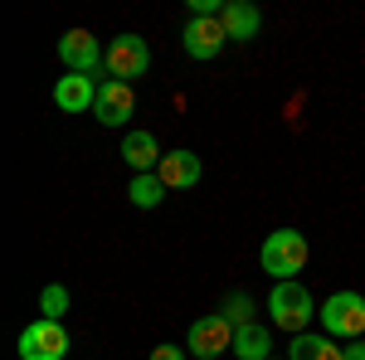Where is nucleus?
<instances>
[{"instance_id":"17","label":"nucleus","mask_w":365,"mask_h":360,"mask_svg":"<svg viewBox=\"0 0 365 360\" xmlns=\"http://www.w3.org/2000/svg\"><path fill=\"white\" fill-rule=\"evenodd\" d=\"M39 312H44L49 322H58V317L68 312V287H58V282H49V287L39 292Z\"/></svg>"},{"instance_id":"13","label":"nucleus","mask_w":365,"mask_h":360,"mask_svg":"<svg viewBox=\"0 0 365 360\" xmlns=\"http://www.w3.org/2000/svg\"><path fill=\"white\" fill-rule=\"evenodd\" d=\"M234 360H273V331L263 322H249L234 331Z\"/></svg>"},{"instance_id":"2","label":"nucleus","mask_w":365,"mask_h":360,"mask_svg":"<svg viewBox=\"0 0 365 360\" xmlns=\"http://www.w3.org/2000/svg\"><path fill=\"white\" fill-rule=\"evenodd\" d=\"M307 258H312V249L297 229H273L263 239V273H273L278 282H292V277L307 268Z\"/></svg>"},{"instance_id":"20","label":"nucleus","mask_w":365,"mask_h":360,"mask_svg":"<svg viewBox=\"0 0 365 360\" xmlns=\"http://www.w3.org/2000/svg\"><path fill=\"white\" fill-rule=\"evenodd\" d=\"M346 360H365V341H346Z\"/></svg>"},{"instance_id":"19","label":"nucleus","mask_w":365,"mask_h":360,"mask_svg":"<svg viewBox=\"0 0 365 360\" xmlns=\"http://www.w3.org/2000/svg\"><path fill=\"white\" fill-rule=\"evenodd\" d=\"M146 360H185V351H180V346H170V341H166V346H156V351H151Z\"/></svg>"},{"instance_id":"12","label":"nucleus","mask_w":365,"mask_h":360,"mask_svg":"<svg viewBox=\"0 0 365 360\" xmlns=\"http://www.w3.org/2000/svg\"><path fill=\"white\" fill-rule=\"evenodd\" d=\"M161 141H156V132H127L122 137V161L137 170V175H151V170L161 166Z\"/></svg>"},{"instance_id":"16","label":"nucleus","mask_w":365,"mask_h":360,"mask_svg":"<svg viewBox=\"0 0 365 360\" xmlns=\"http://www.w3.org/2000/svg\"><path fill=\"white\" fill-rule=\"evenodd\" d=\"M166 195L170 190H166V180H161L156 170H151V175H132V185H127V200H132L137 210H156Z\"/></svg>"},{"instance_id":"1","label":"nucleus","mask_w":365,"mask_h":360,"mask_svg":"<svg viewBox=\"0 0 365 360\" xmlns=\"http://www.w3.org/2000/svg\"><path fill=\"white\" fill-rule=\"evenodd\" d=\"M322 312V302L312 297L307 287L292 277V282H273V292H268V322L287 336H302L312 326V317Z\"/></svg>"},{"instance_id":"7","label":"nucleus","mask_w":365,"mask_h":360,"mask_svg":"<svg viewBox=\"0 0 365 360\" xmlns=\"http://www.w3.org/2000/svg\"><path fill=\"white\" fill-rule=\"evenodd\" d=\"M58 58H63V68H68V73H88V78H98V73H103V63H108L103 44H98L88 29H68V34L58 39Z\"/></svg>"},{"instance_id":"5","label":"nucleus","mask_w":365,"mask_h":360,"mask_svg":"<svg viewBox=\"0 0 365 360\" xmlns=\"http://www.w3.org/2000/svg\"><path fill=\"white\" fill-rule=\"evenodd\" d=\"M63 356H68V331H63V322L39 317V322H29L25 331H20V360H63Z\"/></svg>"},{"instance_id":"6","label":"nucleus","mask_w":365,"mask_h":360,"mask_svg":"<svg viewBox=\"0 0 365 360\" xmlns=\"http://www.w3.org/2000/svg\"><path fill=\"white\" fill-rule=\"evenodd\" d=\"M229 34L225 25H220V15H190L185 20V34H180V49L190 58H200V63H210L215 54H225Z\"/></svg>"},{"instance_id":"8","label":"nucleus","mask_w":365,"mask_h":360,"mask_svg":"<svg viewBox=\"0 0 365 360\" xmlns=\"http://www.w3.org/2000/svg\"><path fill=\"white\" fill-rule=\"evenodd\" d=\"M151 68V49H146V39L141 34H117L113 44H108V73L122 78V83H132Z\"/></svg>"},{"instance_id":"18","label":"nucleus","mask_w":365,"mask_h":360,"mask_svg":"<svg viewBox=\"0 0 365 360\" xmlns=\"http://www.w3.org/2000/svg\"><path fill=\"white\" fill-rule=\"evenodd\" d=\"M225 317L234 322V326H249L253 322V297L249 292H229L225 297Z\"/></svg>"},{"instance_id":"15","label":"nucleus","mask_w":365,"mask_h":360,"mask_svg":"<svg viewBox=\"0 0 365 360\" xmlns=\"http://www.w3.org/2000/svg\"><path fill=\"white\" fill-rule=\"evenodd\" d=\"M220 25H225L229 39H253L258 25H263V15L253 10L249 0H225V15H220Z\"/></svg>"},{"instance_id":"21","label":"nucleus","mask_w":365,"mask_h":360,"mask_svg":"<svg viewBox=\"0 0 365 360\" xmlns=\"http://www.w3.org/2000/svg\"><path fill=\"white\" fill-rule=\"evenodd\" d=\"M273 360H278V356H273Z\"/></svg>"},{"instance_id":"3","label":"nucleus","mask_w":365,"mask_h":360,"mask_svg":"<svg viewBox=\"0 0 365 360\" xmlns=\"http://www.w3.org/2000/svg\"><path fill=\"white\" fill-rule=\"evenodd\" d=\"M317 322H322V331L331 341H361L365 336V297L361 292H331L322 302V312H317Z\"/></svg>"},{"instance_id":"11","label":"nucleus","mask_w":365,"mask_h":360,"mask_svg":"<svg viewBox=\"0 0 365 360\" xmlns=\"http://www.w3.org/2000/svg\"><path fill=\"white\" fill-rule=\"evenodd\" d=\"M54 103L63 112H93V103H98V78H88V73H63L54 83Z\"/></svg>"},{"instance_id":"14","label":"nucleus","mask_w":365,"mask_h":360,"mask_svg":"<svg viewBox=\"0 0 365 360\" xmlns=\"http://www.w3.org/2000/svg\"><path fill=\"white\" fill-rule=\"evenodd\" d=\"M287 360H346V346L341 341H331V336L322 331V336H292V346H287Z\"/></svg>"},{"instance_id":"9","label":"nucleus","mask_w":365,"mask_h":360,"mask_svg":"<svg viewBox=\"0 0 365 360\" xmlns=\"http://www.w3.org/2000/svg\"><path fill=\"white\" fill-rule=\"evenodd\" d=\"M132 112H137V93H132V83H122V78H103V83H98L93 117H98L103 127H127Z\"/></svg>"},{"instance_id":"4","label":"nucleus","mask_w":365,"mask_h":360,"mask_svg":"<svg viewBox=\"0 0 365 360\" xmlns=\"http://www.w3.org/2000/svg\"><path fill=\"white\" fill-rule=\"evenodd\" d=\"M234 322H229L225 312H210V317H200L195 326H190V336H185V351L195 360H220L225 351H234Z\"/></svg>"},{"instance_id":"10","label":"nucleus","mask_w":365,"mask_h":360,"mask_svg":"<svg viewBox=\"0 0 365 360\" xmlns=\"http://www.w3.org/2000/svg\"><path fill=\"white\" fill-rule=\"evenodd\" d=\"M156 175L166 180V190H190V185H200V175H205V166H200L195 151H166L161 156V166H156Z\"/></svg>"}]
</instances>
